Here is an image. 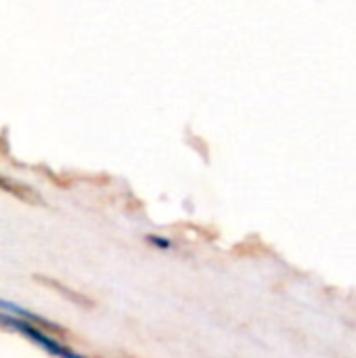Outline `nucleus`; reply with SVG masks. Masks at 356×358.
<instances>
[{
    "label": "nucleus",
    "instance_id": "obj_1",
    "mask_svg": "<svg viewBox=\"0 0 356 358\" xmlns=\"http://www.w3.org/2000/svg\"><path fill=\"white\" fill-rule=\"evenodd\" d=\"M0 325H4V327H8V329H15L17 334L25 336L29 342L38 344L42 350H46V352H48V355H52V357L84 358L82 355L73 352L71 348H67V346L59 344L52 336L44 334L42 329H38V327H36V325H31V323H25V321H19V319H15V317H8V315H2V313H0Z\"/></svg>",
    "mask_w": 356,
    "mask_h": 358
},
{
    "label": "nucleus",
    "instance_id": "obj_2",
    "mask_svg": "<svg viewBox=\"0 0 356 358\" xmlns=\"http://www.w3.org/2000/svg\"><path fill=\"white\" fill-rule=\"evenodd\" d=\"M0 310H2V315L15 317V319H19V321L31 323V325H40V327H48V329H52V331H61L59 325H55V323L42 319L40 315H34V313H29V310H25V308L13 304V302H8V300H2V298H0Z\"/></svg>",
    "mask_w": 356,
    "mask_h": 358
},
{
    "label": "nucleus",
    "instance_id": "obj_3",
    "mask_svg": "<svg viewBox=\"0 0 356 358\" xmlns=\"http://www.w3.org/2000/svg\"><path fill=\"white\" fill-rule=\"evenodd\" d=\"M0 189H4L6 193L15 195V197H19V199H23V201H27V203H38V201H40L38 193H34L29 187H25V185H21V182H15V180H10V178H4V176H0Z\"/></svg>",
    "mask_w": 356,
    "mask_h": 358
},
{
    "label": "nucleus",
    "instance_id": "obj_4",
    "mask_svg": "<svg viewBox=\"0 0 356 358\" xmlns=\"http://www.w3.org/2000/svg\"><path fill=\"white\" fill-rule=\"evenodd\" d=\"M149 241H151L153 245L162 248V250H170V248H172V243H170V241H166V239H162V237H149Z\"/></svg>",
    "mask_w": 356,
    "mask_h": 358
}]
</instances>
